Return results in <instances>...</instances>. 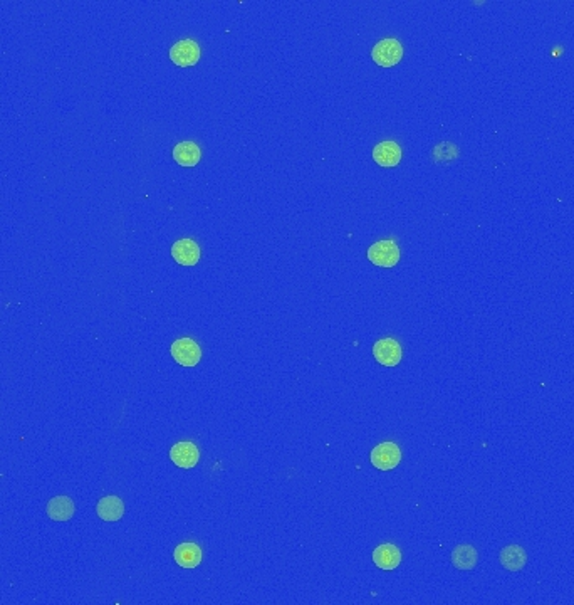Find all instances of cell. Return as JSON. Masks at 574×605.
<instances>
[{
  "mask_svg": "<svg viewBox=\"0 0 574 605\" xmlns=\"http://www.w3.org/2000/svg\"><path fill=\"white\" fill-rule=\"evenodd\" d=\"M373 355L381 365L396 367L401 362V347L395 338L378 340L373 347Z\"/></svg>",
  "mask_w": 574,
  "mask_h": 605,
  "instance_id": "obj_6",
  "label": "cell"
},
{
  "mask_svg": "<svg viewBox=\"0 0 574 605\" xmlns=\"http://www.w3.org/2000/svg\"><path fill=\"white\" fill-rule=\"evenodd\" d=\"M174 158L180 167H195L202 158V152L195 142H181L174 148Z\"/></svg>",
  "mask_w": 574,
  "mask_h": 605,
  "instance_id": "obj_14",
  "label": "cell"
},
{
  "mask_svg": "<svg viewBox=\"0 0 574 605\" xmlns=\"http://www.w3.org/2000/svg\"><path fill=\"white\" fill-rule=\"evenodd\" d=\"M48 516L54 521H68L74 515V503L68 496H55L46 506Z\"/></svg>",
  "mask_w": 574,
  "mask_h": 605,
  "instance_id": "obj_13",
  "label": "cell"
},
{
  "mask_svg": "<svg viewBox=\"0 0 574 605\" xmlns=\"http://www.w3.org/2000/svg\"><path fill=\"white\" fill-rule=\"evenodd\" d=\"M371 58L378 66L381 68H393L403 58V46L396 39H383L376 43L371 51Z\"/></svg>",
  "mask_w": 574,
  "mask_h": 605,
  "instance_id": "obj_1",
  "label": "cell"
},
{
  "mask_svg": "<svg viewBox=\"0 0 574 605\" xmlns=\"http://www.w3.org/2000/svg\"><path fill=\"white\" fill-rule=\"evenodd\" d=\"M170 59L180 68L195 66L200 59V46L193 39H184L171 46Z\"/></svg>",
  "mask_w": 574,
  "mask_h": 605,
  "instance_id": "obj_4",
  "label": "cell"
},
{
  "mask_svg": "<svg viewBox=\"0 0 574 605\" xmlns=\"http://www.w3.org/2000/svg\"><path fill=\"white\" fill-rule=\"evenodd\" d=\"M401 451L395 442H381L371 451V464L380 471H391L400 464Z\"/></svg>",
  "mask_w": 574,
  "mask_h": 605,
  "instance_id": "obj_3",
  "label": "cell"
},
{
  "mask_svg": "<svg viewBox=\"0 0 574 605\" xmlns=\"http://www.w3.org/2000/svg\"><path fill=\"white\" fill-rule=\"evenodd\" d=\"M175 562L184 569H197L202 562V550L195 543H181L175 548Z\"/></svg>",
  "mask_w": 574,
  "mask_h": 605,
  "instance_id": "obj_11",
  "label": "cell"
},
{
  "mask_svg": "<svg viewBox=\"0 0 574 605\" xmlns=\"http://www.w3.org/2000/svg\"><path fill=\"white\" fill-rule=\"evenodd\" d=\"M527 562L526 552L522 550L519 544H509L501 552V563L506 567L509 572H519L524 569Z\"/></svg>",
  "mask_w": 574,
  "mask_h": 605,
  "instance_id": "obj_15",
  "label": "cell"
},
{
  "mask_svg": "<svg viewBox=\"0 0 574 605\" xmlns=\"http://www.w3.org/2000/svg\"><path fill=\"white\" fill-rule=\"evenodd\" d=\"M373 158L380 167L393 169L401 162V148L396 142H381L373 148Z\"/></svg>",
  "mask_w": 574,
  "mask_h": 605,
  "instance_id": "obj_8",
  "label": "cell"
},
{
  "mask_svg": "<svg viewBox=\"0 0 574 605\" xmlns=\"http://www.w3.org/2000/svg\"><path fill=\"white\" fill-rule=\"evenodd\" d=\"M170 458L179 468L190 469L197 466L200 459V451L193 442H179L170 451Z\"/></svg>",
  "mask_w": 574,
  "mask_h": 605,
  "instance_id": "obj_7",
  "label": "cell"
},
{
  "mask_svg": "<svg viewBox=\"0 0 574 605\" xmlns=\"http://www.w3.org/2000/svg\"><path fill=\"white\" fill-rule=\"evenodd\" d=\"M368 259L375 266L381 268H393L400 261V248L395 241H380L375 242L370 249H368Z\"/></svg>",
  "mask_w": 574,
  "mask_h": 605,
  "instance_id": "obj_2",
  "label": "cell"
},
{
  "mask_svg": "<svg viewBox=\"0 0 574 605\" xmlns=\"http://www.w3.org/2000/svg\"><path fill=\"white\" fill-rule=\"evenodd\" d=\"M373 562L381 570H395L401 563V552L391 543L380 544L373 552Z\"/></svg>",
  "mask_w": 574,
  "mask_h": 605,
  "instance_id": "obj_10",
  "label": "cell"
},
{
  "mask_svg": "<svg viewBox=\"0 0 574 605\" xmlns=\"http://www.w3.org/2000/svg\"><path fill=\"white\" fill-rule=\"evenodd\" d=\"M96 513L102 521H118L124 513V505L118 496H105L97 501Z\"/></svg>",
  "mask_w": 574,
  "mask_h": 605,
  "instance_id": "obj_12",
  "label": "cell"
},
{
  "mask_svg": "<svg viewBox=\"0 0 574 605\" xmlns=\"http://www.w3.org/2000/svg\"><path fill=\"white\" fill-rule=\"evenodd\" d=\"M452 563L459 570H472L477 565V550L470 544H459L452 552Z\"/></svg>",
  "mask_w": 574,
  "mask_h": 605,
  "instance_id": "obj_16",
  "label": "cell"
},
{
  "mask_svg": "<svg viewBox=\"0 0 574 605\" xmlns=\"http://www.w3.org/2000/svg\"><path fill=\"white\" fill-rule=\"evenodd\" d=\"M171 357L180 365L195 367L198 365L200 358H202V350H200L198 343L191 338H180L171 345Z\"/></svg>",
  "mask_w": 574,
  "mask_h": 605,
  "instance_id": "obj_5",
  "label": "cell"
},
{
  "mask_svg": "<svg viewBox=\"0 0 574 605\" xmlns=\"http://www.w3.org/2000/svg\"><path fill=\"white\" fill-rule=\"evenodd\" d=\"M171 256L181 266H195L200 261V248L193 239H180L171 248Z\"/></svg>",
  "mask_w": 574,
  "mask_h": 605,
  "instance_id": "obj_9",
  "label": "cell"
}]
</instances>
